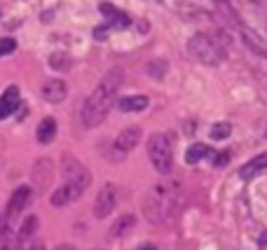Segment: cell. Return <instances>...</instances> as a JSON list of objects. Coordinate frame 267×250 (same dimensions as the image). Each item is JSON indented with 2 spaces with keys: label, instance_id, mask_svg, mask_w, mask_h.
Instances as JSON below:
<instances>
[{
  "label": "cell",
  "instance_id": "obj_25",
  "mask_svg": "<svg viewBox=\"0 0 267 250\" xmlns=\"http://www.w3.org/2000/svg\"><path fill=\"white\" fill-rule=\"evenodd\" d=\"M108 24H103V26H96L94 28V38L96 40H106V38H108Z\"/></svg>",
  "mask_w": 267,
  "mask_h": 250
},
{
  "label": "cell",
  "instance_id": "obj_27",
  "mask_svg": "<svg viewBox=\"0 0 267 250\" xmlns=\"http://www.w3.org/2000/svg\"><path fill=\"white\" fill-rule=\"evenodd\" d=\"M56 250H75V248H73V245H68V243H61V245H59V248H56Z\"/></svg>",
  "mask_w": 267,
  "mask_h": 250
},
{
  "label": "cell",
  "instance_id": "obj_8",
  "mask_svg": "<svg viewBox=\"0 0 267 250\" xmlns=\"http://www.w3.org/2000/svg\"><path fill=\"white\" fill-rule=\"evenodd\" d=\"M141 143V129H136V127H127V129H122L120 134H117V138H115V150L117 152H129V150H134Z\"/></svg>",
  "mask_w": 267,
  "mask_h": 250
},
{
  "label": "cell",
  "instance_id": "obj_22",
  "mask_svg": "<svg viewBox=\"0 0 267 250\" xmlns=\"http://www.w3.org/2000/svg\"><path fill=\"white\" fill-rule=\"evenodd\" d=\"M148 73L157 80V77H164V73H166V61H152V63H148Z\"/></svg>",
  "mask_w": 267,
  "mask_h": 250
},
{
  "label": "cell",
  "instance_id": "obj_20",
  "mask_svg": "<svg viewBox=\"0 0 267 250\" xmlns=\"http://www.w3.org/2000/svg\"><path fill=\"white\" fill-rule=\"evenodd\" d=\"M38 229V217L35 215H28L26 220H24V224H21V229H19V241L24 243L26 238L33 236V231Z\"/></svg>",
  "mask_w": 267,
  "mask_h": 250
},
{
  "label": "cell",
  "instance_id": "obj_9",
  "mask_svg": "<svg viewBox=\"0 0 267 250\" xmlns=\"http://www.w3.org/2000/svg\"><path fill=\"white\" fill-rule=\"evenodd\" d=\"M68 96V87H66V82L63 80H47L42 84V98L49 103H61L63 98Z\"/></svg>",
  "mask_w": 267,
  "mask_h": 250
},
{
  "label": "cell",
  "instance_id": "obj_24",
  "mask_svg": "<svg viewBox=\"0 0 267 250\" xmlns=\"http://www.w3.org/2000/svg\"><path fill=\"white\" fill-rule=\"evenodd\" d=\"M211 159H213V166L223 169V166H227V162H230V152H211Z\"/></svg>",
  "mask_w": 267,
  "mask_h": 250
},
{
  "label": "cell",
  "instance_id": "obj_4",
  "mask_svg": "<svg viewBox=\"0 0 267 250\" xmlns=\"http://www.w3.org/2000/svg\"><path fill=\"white\" fill-rule=\"evenodd\" d=\"M188 49H190V56H195L197 61L206 63V66H218V63H223V59H225L223 45L206 33L192 35L190 42H188Z\"/></svg>",
  "mask_w": 267,
  "mask_h": 250
},
{
  "label": "cell",
  "instance_id": "obj_14",
  "mask_svg": "<svg viewBox=\"0 0 267 250\" xmlns=\"http://www.w3.org/2000/svg\"><path fill=\"white\" fill-rule=\"evenodd\" d=\"M134 224H136V215L127 213V215H122V217H117L115 220V224H113L110 231H108V236L110 238H124L131 229H134Z\"/></svg>",
  "mask_w": 267,
  "mask_h": 250
},
{
  "label": "cell",
  "instance_id": "obj_2",
  "mask_svg": "<svg viewBox=\"0 0 267 250\" xmlns=\"http://www.w3.org/2000/svg\"><path fill=\"white\" fill-rule=\"evenodd\" d=\"M173 208H176V196L171 194L169 185H155V187L148 189L143 201V213L148 217V222H164L173 213Z\"/></svg>",
  "mask_w": 267,
  "mask_h": 250
},
{
  "label": "cell",
  "instance_id": "obj_3",
  "mask_svg": "<svg viewBox=\"0 0 267 250\" xmlns=\"http://www.w3.org/2000/svg\"><path fill=\"white\" fill-rule=\"evenodd\" d=\"M148 157H150L152 166L157 173L166 176L171 173L173 169V148L169 136L162 134V131H155V134L148 136Z\"/></svg>",
  "mask_w": 267,
  "mask_h": 250
},
{
  "label": "cell",
  "instance_id": "obj_15",
  "mask_svg": "<svg viewBox=\"0 0 267 250\" xmlns=\"http://www.w3.org/2000/svg\"><path fill=\"white\" fill-rule=\"evenodd\" d=\"M56 136V119L54 117H45L40 124H38V131H35V138L40 145H49Z\"/></svg>",
  "mask_w": 267,
  "mask_h": 250
},
{
  "label": "cell",
  "instance_id": "obj_1",
  "mask_svg": "<svg viewBox=\"0 0 267 250\" xmlns=\"http://www.w3.org/2000/svg\"><path fill=\"white\" fill-rule=\"evenodd\" d=\"M117 84H120V73L113 70V73L92 91V96H89L82 105V124L84 127L94 129L106 119V115H108L110 108H113L117 101Z\"/></svg>",
  "mask_w": 267,
  "mask_h": 250
},
{
  "label": "cell",
  "instance_id": "obj_16",
  "mask_svg": "<svg viewBox=\"0 0 267 250\" xmlns=\"http://www.w3.org/2000/svg\"><path fill=\"white\" fill-rule=\"evenodd\" d=\"M80 199V194H77L73 187H68V185H63V187H59L52 194V206H56V208H61V206H68V203H73V201H77Z\"/></svg>",
  "mask_w": 267,
  "mask_h": 250
},
{
  "label": "cell",
  "instance_id": "obj_18",
  "mask_svg": "<svg viewBox=\"0 0 267 250\" xmlns=\"http://www.w3.org/2000/svg\"><path fill=\"white\" fill-rule=\"evenodd\" d=\"M206 155H211V150L206 148L204 143H195V145H190L188 152H185V162H188V164H197V162H202Z\"/></svg>",
  "mask_w": 267,
  "mask_h": 250
},
{
  "label": "cell",
  "instance_id": "obj_28",
  "mask_svg": "<svg viewBox=\"0 0 267 250\" xmlns=\"http://www.w3.org/2000/svg\"><path fill=\"white\" fill-rule=\"evenodd\" d=\"M138 250H157V248H155V245H141Z\"/></svg>",
  "mask_w": 267,
  "mask_h": 250
},
{
  "label": "cell",
  "instance_id": "obj_11",
  "mask_svg": "<svg viewBox=\"0 0 267 250\" xmlns=\"http://www.w3.org/2000/svg\"><path fill=\"white\" fill-rule=\"evenodd\" d=\"M267 171V152H262V155L253 157L251 162H246L244 166L239 169V178L241 180H253L255 176H260V173H265Z\"/></svg>",
  "mask_w": 267,
  "mask_h": 250
},
{
  "label": "cell",
  "instance_id": "obj_30",
  "mask_svg": "<svg viewBox=\"0 0 267 250\" xmlns=\"http://www.w3.org/2000/svg\"><path fill=\"white\" fill-rule=\"evenodd\" d=\"M265 136H267V129H265Z\"/></svg>",
  "mask_w": 267,
  "mask_h": 250
},
{
  "label": "cell",
  "instance_id": "obj_10",
  "mask_svg": "<svg viewBox=\"0 0 267 250\" xmlns=\"http://www.w3.org/2000/svg\"><path fill=\"white\" fill-rule=\"evenodd\" d=\"M99 10H101V14L110 21L108 28H120V31H122V28L129 26V17H127L122 10H117L115 5H110V3H101Z\"/></svg>",
  "mask_w": 267,
  "mask_h": 250
},
{
  "label": "cell",
  "instance_id": "obj_19",
  "mask_svg": "<svg viewBox=\"0 0 267 250\" xmlns=\"http://www.w3.org/2000/svg\"><path fill=\"white\" fill-rule=\"evenodd\" d=\"M49 66L54 68V70H68L73 66V59L66 52H54V54L49 56Z\"/></svg>",
  "mask_w": 267,
  "mask_h": 250
},
{
  "label": "cell",
  "instance_id": "obj_29",
  "mask_svg": "<svg viewBox=\"0 0 267 250\" xmlns=\"http://www.w3.org/2000/svg\"><path fill=\"white\" fill-rule=\"evenodd\" d=\"M31 250H45V245H42V243H35V245H33V248H31Z\"/></svg>",
  "mask_w": 267,
  "mask_h": 250
},
{
  "label": "cell",
  "instance_id": "obj_23",
  "mask_svg": "<svg viewBox=\"0 0 267 250\" xmlns=\"http://www.w3.org/2000/svg\"><path fill=\"white\" fill-rule=\"evenodd\" d=\"M14 49H17V40L14 38H0V56L12 54Z\"/></svg>",
  "mask_w": 267,
  "mask_h": 250
},
{
  "label": "cell",
  "instance_id": "obj_13",
  "mask_svg": "<svg viewBox=\"0 0 267 250\" xmlns=\"http://www.w3.org/2000/svg\"><path fill=\"white\" fill-rule=\"evenodd\" d=\"M148 103H150L148 96H122V98L115 101V105L122 112H143L148 108Z\"/></svg>",
  "mask_w": 267,
  "mask_h": 250
},
{
  "label": "cell",
  "instance_id": "obj_26",
  "mask_svg": "<svg viewBox=\"0 0 267 250\" xmlns=\"http://www.w3.org/2000/svg\"><path fill=\"white\" fill-rule=\"evenodd\" d=\"M258 243H260V245H267V231H265V234H262L260 238H258Z\"/></svg>",
  "mask_w": 267,
  "mask_h": 250
},
{
  "label": "cell",
  "instance_id": "obj_5",
  "mask_svg": "<svg viewBox=\"0 0 267 250\" xmlns=\"http://www.w3.org/2000/svg\"><path fill=\"white\" fill-rule=\"evenodd\" d=\"M61 171H63V180H66L63 185L73 187L80 196H82L84 189L92 185V173H89V171L84 169V166L77 162V159H73V157H63Z\"/></svg>",
  "mask_w": 267,
  "mask_h": 250
},
{
  "label": "cell",
  "instance_id": "obj_21",
  "mask_svg": "<svg viewBox=\"0 0 267 250\" xmlns=\"http://www.w3.org/2000/svg\"><path fill=\"white\" fill-rule=\"evenodd\" d=\"M232 134V127H230V124L227 122H218V124H213L211 127V138L213 141H223V138H227V136Z\"/></svg>",
  "mask_w": 267,
  "mask_h": 250
},
{
  "label": "cell",
  "instance_id": "obj_12",
  "mask_svg": "<svg viewBox=\"0 0 267 250\" xmlns=\"http://www.w3.org/2000/svg\"><path fill=\"white\" fill-rule=\"evenodd\" d=\"M19 108V87H7L5 94L0 96V119H5Z\"/></svg>",
  "mask_w": 267,
  "mask_h": 250
},
{
  "label": "cell",
  "instance_id": "obj_6",
  "mask_svg": "<svg viewBox=\"0 0 267 250\" xmlns=\"http://www.w3.org/2000/svg\"><path fill=\"white\" fill-rule=\"evenodd\" d=\"M117 196H120L117 185L106 183L101 187V192L96 194V201H94V215L99 220H103V217H108L113 213V208H115V203H117Z\"/></svg>",
  "mask_w": 267,
  "mask_h": 250
},
{
  "label": "cell",
  "instance_id": "obj_7",
  "mask_svg": "<svg viewBox=\"0 0 267 250\" xmlns=\"http://www.w3.org/2000/svg\"><path fill=\"white\" fill-rule=\"evenodd\" d=\"M31 194H33V192H31V187H26V185H21V187H17L12 192V199H10V206H7V213H5L7 224H12L14 220H17V215L31 203Z\"/></svg>",
  "mask_w": 267,
  "mask_h": 250
},
{
  "label": "cell",
  "instance_id": "obj_17",
  "mask_svg": "<svg viewBox=\"0 0 267 250\" xmlns=\"http://www.w3.org/2000/svg\"><path fill=\"white\" fill-rule=\"evenodd\" d=\"M33 178H35V183H38V187L49 185V180H52V162L49 159H40V162L35 164Z\"/></svg>",
  "mask_w": 267,
  "mask_h": 250
}]
</instances>
